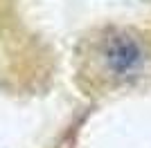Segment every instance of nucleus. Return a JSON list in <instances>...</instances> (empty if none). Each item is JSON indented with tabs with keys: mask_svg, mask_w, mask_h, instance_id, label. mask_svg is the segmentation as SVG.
<instances>
[{
	"mask_svg": "<svg viewBox=\"0 0 151 148\" xmlns=\"http://www.w3.org/2000/svg\"><path fill=\"white\" fill-rule=\"evenodd\" d=\"M138 58H140L138 47H135L131 41H126V38L115 41V43L111 45V49H108V61L113 63L117 70H129Z\"/></svg>",
	"mask_w": 151,
	"mask_h": 148,
	"instance_id": "f257e3e1",
	"label": "nucleus"
}]
</instances>
